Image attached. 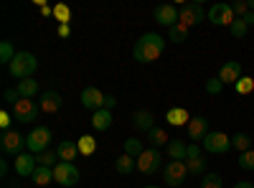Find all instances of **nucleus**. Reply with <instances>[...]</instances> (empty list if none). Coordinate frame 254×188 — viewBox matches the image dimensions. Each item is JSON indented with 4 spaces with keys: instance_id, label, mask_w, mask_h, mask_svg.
<instances>
[{
    "instance_id": "4468645a",
    "label": "nucleus",
    "mask_w": 254,
    "mask_h": 188,
    "mask_svg": "<svg viewBox=\"0 0 254 188\" xmlns=\"http://www.w3.org/2000/svg\"><path fill=\"white\" fill-rule=\"evenodd\" d=\"M219 79L224 81V87L226 84H237V81L242 79V64L239 61H226V64L219 69Z\"/></svg>"
},
{
    "instance_id": "7c9ffc66",
    "label": "nucleus",
    "mask_w": 254,
    "mask_h": 188,
    "mask_svg": "<svg viewBox=\"0 0 254 188\" xmlns=\"http://www.w3.org/2000/svg\"><path fill=\"white\" fill-rule=\"evenodd\" d=\"M168 36H171V41H176V44H183V41L188 38V28L176 23L173 28H168Z\"/></svg>"
},
{
    "instance_id": "37998d69",
    "label": "nucleus",
    "mask_w": 254,
    "mask_h": 188,
    "mask_svg": "<svg viewBox=\"0 0 254 188\" xmlns=\"http://www.w3.org/2000/svg\"><path fill=\"white\" fill-rule=\"evenodd\" d=\"M5 102H10L13 107L20 102V94H18V89H5Z\"/></svg>"
},
{
    "instance_id": "c756f323",
    "label": "nucleus",
    "mask_w": 254,
    "mask_h": 188,
    "mask_svg": "<svg viewBox=\"0 0 254 188\" xmlns=\"http://www.w3.org/2000/svg\"><path fill=\"white\" fill-rule=\"evenodd\" d=\"M54 18L59 20L61 26H69V20H71V8H69V5H56V8H54Z\"/></svg>"
},
{
    "instance_id": "7ed1b4c3",
    "label": "nucleus",
    "mask_w": 254,
    "mask_h": 188,
    "mask_svg": "<svg viewBox=\"0 0 254 188\" xmlns=\"http://www.w3.org/2000/svg\"><path fill=\"white\" fill-rule=\"evenodd\" d=\"M51 142H54V135H51L49 127H36V130L26 137V148H28V153L41 155V153H46V150H49V145H51Z\"/></svg>"
},
{
    "instance_id": "1a4fd4ad",
    "label": "nucleus",
    "mask_w": 254,
    "mask_h": 188,
    "mask_svg": "<svg viewBox=\"0 0 254 188\" xmlns=\"http://www.w3.org/2000/svg\"><path fill=\"white\" fill-rule=\"evenodd\" d=\"M206 20H208V23H214V26H229L231 28V23L237 20V15H234V10H231V5L219 3V5H214L208 10Z\"/></svg>"
},
{
    "instance_id": "a18cd8bd",
    "label": "nucleus",
    "mask_w": 254,
    "mask_h": 188,
    "mask_svg": "<svg viewBox=\"0 0 254 188\" xmlns=\"http://www.w3.org/2000/svg\"><path fill=\"white\" fill-rule=\"evenodd\" d=\"M234 188H254V183L252 181H239V183H234Z\"/></svg>"
},
{
    "instance_id": "bb28decb",
    "label": "nucleus",
    "mask_w": 254,
    "mask_h": 188,
    "mask_svg": "<svg viewBox=\"0 0 254 188\" xmlns=\"http://www.w3.org/2000/svg\"><path fill=\"white\" fill-rule=\"evenodd\" d=\"M147 140H150V145H153V148H158V150H160V145H168V142H171L168 132H165V130H160V127H155V130L147 132Z\"/></svg>"
},
{
    "instance_id": "473e14b6",
    "label": "nucleus",
    "mask_w": 254,
    "mask_h": 188,
    "mask_svg": "<svg viewBox=\"0 0 254 188\" xmlns=\"http://www.w3.org/2000/svg\"><path fill=\"white\" fill-rule=\"evenodd\" d=\"M234 89H237L239 94H252V92H254V79H252V76H242L237 84H234Z\"/></svg>"
},
{
    "instance_id": "f704fd0d",
    "label": "nucleus",
    "mask_w": 254,
    "mask_h": 188,
    "mask_svg": "<svg viewBox=\"0 0 254 188\" xmlns=\"http://www.w3.org/2000/svg\"><path fill=\"white\" fill-rule=\"evenodd\" d=\"M186 165H188V173H193V176L206 171V160L203 158H190V160H186Z\"/></svg>"
},
{
    "instance_id": "4c0bfd02",
    "label": "nucleus",
    "mask_w": 254,
    "mask_h": 188,
    "mask_svg": "<svg viewBox=\"0 0 254 188\" xmlns=\"http://www.w3.org/2000/svg\"><path fill=\"white\" fill-rule=\"evenodd\" d=\"M201 188H221V176L219 173H206L201 181Z\"/></svg>"
},
{
    "instance_id": "79ce46f5",
    "label": "nucleus",
    "mask_w": 254,
    "mask_h": 188,
    "mask_svg": "<svg viewBox=\"0 0 254 188\" xmlns=\"http://www.w3.org/2000/svg\"><path fill=\"white\" fill-rule=\"evenodd\" d=\"M10 120H13V115H10L8 110H3V112H0V127H3L5 132H8V127H10Z\"/></svg>"
},
{
    "instance_id": "dca6fc26",
    "label": "nucleus",
    "mask_w": 254,
    "mask_h": 188,
    "mask_svg": "<svg viewBox=\"0 0 254 188\" xmlns=\"http://www.w3.org/2000/svg\"><path fill=\"white\" fill-rule=\"evenodd\" d=\"M188 137L193 140V142H198V140H203L206 135H208V120L206 117H190V122H188Z\"/></svg>"
},
{
    "instance_id": "2eb2a0df",
    "label": "nucleus",
    "mask_w": 254,
    "mask_h": 188,
    "mask_svg": "<svg viewBox=\"0 0 254 188\" xmlns=\"http://www.w3.org/2000/svg\"><path fill=\"white\" fill-rule=\"evenodd\" d=\"M132 125L137 132H150V130H155V115L150 110H137L132 115Z\"/></svg>"
},
{
    "instance_id": "58836bf2",
    "label": "nucleus",
    "mask_w": 254,
    "mask_h": 188,
    "mask_svg": "<svg viewBox=\"0 0 254 188\" xmlns=\"http://www.w3.org/2000/svg\"><path fill=\"white\" fill-rule=\"evenodd\" d=\"M206 92H208V94H221V92H224V81H221L219 76L208 79V81H206Z\"/></svg>"
},
{
    "instance_id": "f8f14e48",
    "label": "nucleus",
    "mask_w": 254,
    "mask_h": 188,
    "mask_svg": "<svg viewBox=\"0 0 254 188\" xmlns=\"http://www.w3.org/2000/svg\"><path fill=\"white\" fill-rule=\"evenodd\" d=\"M178 15H181V10L176 5H171V3L155 8V20H158L160 26H168V28H173L178 23Z\"/></svg>"
},
{
    "instance_id": "a19ab883",
    "label": "nucleus",
    "mask_w": 254,
    "mask_h": 188,
    "mask_svg": "<svg viewBox=\"0 0 254 188\" xmlns=\"http://www.w3.org/2000/svg\"><path fill=\"white\" fill-rule=\"evenodd\" d=\"M190 158H203V155H201V148H198V142H190L188 148H186V160H190Z\"/></svg>"
},
{
    "instance_id": "20e7f679",
    "label": "nucleus",
    "mask_w": 254,
    "mask_h": 188,
    "mask_svg": "<svg viewBox=\"0 0 254 188\" xmlns=\"http://www.w3.org/2000/svg\"><path fill=\"white\" fill-rule=\"evenodd\" d=\"M54 181L64 188H71L79 183V168L74 163H56L54 165Z\"/></svg>"
},
{
    "instance_id": "aec40b11",
    "label": "nucleus",
    "mask_w": 254,
    "mask_h": 188,
    "mask_svg": "<svg viewBox=\"0 0 254 188\" xmlns=\"http://www.w3.org/2000/svg\"><path fill=\"white\" fill-rule=\"evenodd\" d=\"M92 127L97 132H104V130H110L112 127V112L110 110H97L92 115Z\"/></svg>"
},
{
    "instance_id": "de8ad7c7",
    "label": "nucleus",
    "mask_w": 254,
    "mask_h": 188,
    "mask_svg": "<svg viewBox=\"0 0 254 188\" xmlns=\"http://www.w3.org/2000/svg\"><path fill=\"white\" fill-rule=\"evenodd\" d=\"M244 23H247V26H254V13H252V10L244 15Z\"/></svg>"
},
{
    "instance_id": "c9c22d12",
    "label": "nucleus",
    "mask_w": 254,
    "mask_h": 188,
    "mask_svg": "<svg viewBox=\"0 0 254 188\" xmlns=\"http://www.w3.org/2000/svg\"><path fill=\"white\" fill-rule=\"evenodd\" d=\"M56 150H46V153H41V155H36V163L38 165H46V168H54V163H56Z\"/></svg>"
},
{
    "instance_id": "412c9836",
    "label": "nucleus",
    "mask_w": 254,
    "mask_h": 188,
    "mask_svg": "<svg viewBox=\"0 0 254 188\" xmlns=\"http://www.w3.org/2000/svg\"><path fill=\"white\" fill-rule=\"evenodd\" d=\"M165 120L171 122V125H176V127H181V125H186V127H188L190 115H188V110H183V107H171V110H168V115H165Z\"/></svg>"
},
{
    "instance_id": "3c124183",
    "label": "nucleus",
    "mask_w": 254,
    "mask_h": 188,
    "mask_svg": "<svg viewBox=\"0 0 254 188\" xmlns=\"http://www.w3.org/2000/svg\"><path fill=\"white\" fill-rule=\"evenodd\" d=\"M142 188H158V186H142Z\"/></svg>"
},
{
    "instance_id": "2f4dec72",
    "label": "nucleus",
    "mask_w": 254,
    "mask_h": 188,
    "mask_svg": "<svg viewBox=\"0 0 254 188\" xmlns=\"http://www.w3.org/2000/svg\"><path fill=\"white\" fill-rule=\"evenodd\" d=\"M15 59V51H13V44L10 41H3V44H0V61H3V64H8L10 66V61Z\"/></svg>"
},
{
    "instance_id": "9d476101",
    "label": "nucleus",
    "mask_w": 254,
    "mask_h": 188,
    "mask_svg": "<svg viewBox=\"0 0 254 188\" xmlns=\"http://www.w3.org/2000/svg\"><path fill=\"white\" fill-rule=\"evenodd\" d=\"M41 112V104H36L33 99H20L13 107V117L15 122H36V115Z\"/></svg>"
},
{
    "instance_id": "c85d7f7f",
    "label": "nucleus",
    "mask_w": 254,
    "mask_h": 188,
    "mask_svg": "<svg viewBox=\"0 0 254 188\" xmlns=\"http://www.w3.org/2000/svg\"><path fill=\"white\" fill-rule=\"evenodd\" d=\"M76 145H79V153H81V155H92V153L97 150V142H94L92 135H84Z\"/></svg>"
},
{
    "instance_id": "ea45409f",
    "label": "nucleus",
    "mask_w": 254,
    "mask_h": 188,
    "mask_svg": "<svg viewBox=\"0 0 254 188\" xmlns=\"http://www.w3.org/2000/svg\"><path fill=\"white\" fill-rule=\"evenodd\" d=\"M231 10H234L237 18H244V15L249 13V3H244V0H237V3L231 5Z\"/></svg>"
},
{
    "instance_id": "0eeeda50",
    "label": "nucleus",
    "mask_w": 254,
    "mask_h": 188,
    "mask_svg": "<svg viewBox=\"0 0 254 188\" xmlns=\"http://www.w3.org/2000/svg\"><path fill=\"white\" fill-rule=\"evenodd\" d=\"M160 163H163V155L158 148H145V153L137 158V171L142 176H153L160 168Z\"/></svg>"
},
{
    "instance_id": "5701e85b",
    "label": "nucleus",
    "mask_w": 254,
    "mask_h": 188,
    "mask_svg": "<svg viewBox=\"0 0 254 188\" xmlns=\"http://www.w3.org/2000/svg\"><path fill=\"white\" fill-rule=\"evenodd\" d=\"M15 89H18L20 99H33L36 92H38V81L36 79H23V81H18V84H15Z\"/></svg>"
},
{
    "instance_id": "a211bd4d",
    "label": "nucleus",
    "mask_w": 254,
    "mask_h": 188,
    "mask_svg": "<svg viewBox=\"0 0 254 188\" xmlns=\"http://www.w3.org/2000/svg\"><path fill=\"white\" fill-rule=\"evenodd\" d=\"M38 104H41V112H51V115H54V112L61 110L64 102H61V94H59V92H44Z\"/></svg>"
},
{
    "instance_id": "ddd939ff",
    "label": "nucleus",
    "mask_w": 254,
    "mask_h": 188,
    "mask_svg": "<svg viewBox=\"0 0 254 188\" xmlns=\"http://www.w3.org/2000/svg\"><path fill=\"white\" fill-rule=\"evenodd\" d=\"M104 97H107V94H102L97 87H87V89L81 92V104L87 110L97 112V110H104Z\"/></svg>"
},
{
    "instance_id": "39448f33",
    "label": "nucleus",
    "mask_w": 254,
    "mask_h": 188,
    "mask_svg": "<svg viewBox=\"0 0 254 188\" xmlns=\"http://www.w3.org/2000/svg\"><path fill=\"white\" fill-rule=\"evenodd\" d=\"M206 10H203V5L201 3H186L183 8H181V15H178V23L181 26H186V28H190V26H198L201 20H206Z\"/></svg>"
},
{
    "instance_id": "c03bdc74",
    "label": "nucleus",
    "mask_w": 254,
    "mask_h": 188,
    "mask_svg": "<svg viewBox=\"0 0 254 188\" xmlns=\"http://www.w3.org/2000/svg\"><path fill=\"white\" fill-rule=\"evenodd\" d=\"M117 107V97H112V94H107V97H104V110H115Z\"/></svg>"
},
{
    "instance_id": "9b49d317",
    "label": "nucleus",
    "mask_w": 254,
    "mask_h": 188,
    "mask_svg": "<svg viewBox=\"0 0 254 188\" xmlns=\"http://www.w3.org/2000/svg\"><path fill=\"white\" fill-rule=\"evenodd\" d=\"M36 168H38V163H36V155H33V153H20V155H15V173H18L20 178L33 176Z\"/></svg>"
},
{
    "instance_id": "6e6552de",
    "label": "nucleus",
    "mask_w": 254,
    "mask_h": 188,
    "mask_svg": "<svg viewBox=\"0 0 254 188\" xmlns=\"http://www.w3.org/2000/svg\"><path fill=\"white\" fill-rule=\"evenodd\" d=\"M203 150L206 153H216V155H224L231 150V137L224 135V132H208L203 140Z\"/></svg>"
},
{
    "instance_id": "423d86ee",
    "label": "nucleus",
    "mask_w": 254,
    "mask_h": 188,
    "mask_svg": "<svg viewBox=\"0 0 254 188\" xmlns=\"http://www.w3.org/2000/svg\"><path fill=\"white\" fill-rule=\"evenodd\" d=\"M188 176V165L186 160H171V163H165V168H163V183L165 186H178L183 183Z\"/></svg>"
},
{
    "instance_id": "6ab92c4d",
    "label": "nucleus",
    "mask_w": 254,
    "mask_h": 188,
    "mask_svg": "<svg viewBox=\"0 0 254 188\" xmlns=\"http://www.w3.org/2000/svg\"><path fill=\"white\" fill-rule=\"evenodd\" d=\"M76 153H79V145L71 142V140H61L56 145V155L61 158V163H71L76 158Z\"/></svg>"
},
{
    "instance_id": "72a5a7b5",
    "label": "nucleus",
    "mask_w": 254,
    "mask_h": 188,
    "mask_svg": "<svg viewBox=\"0 0 254 188\" xmlns=\"http://www.w3.org/2000/svg\"><path fill=\"white\" fill-rule=\"evenodd\" d=\"M229 31H231V36H234V38H244V36H247V31H249V26L244 23V18H237L234 23H231V28H229Z\"/></svg>"
},
{
    "instance_id": "f03ea898",
    "label": "nucleus",
    "mask_w": 254,
    "mask_h": 188,
    "mask_svg": "<svg viewBox=\"0 0 254 188\" xmlns=\"http://www.w3.org/2000/svg\"><path fill=\"white\" fill-rule=\"evenodd\" d=\"M36 69H38V59L33 54H28V51H18L15 59L10 61V66H8L10 76H15L20 81H23V79H33Z\"/></svg>"
},
{
    "instance_id": "f3484780",
    "label": "nucleus",
    "mask_w": 254,
    "mask_h": 188,
    "mask_svg": "<svg viewBox=\"0 0 254 188\" xmlns=\"http://www.w3.org/2000/svg\"><path fill=\"white\" fill-rule=\"evenodd\" d=\"M26 145V140L20 137L18 132H13V130H8L5 135H3V153H15V155H20V148Z\"/></svg>"
},
{
    "instance_id": "e433bc0d",
    "label": "nucleus",
    "mask_w": 254,
    "mask_h": 188,
    "mask_svg": "<svg viewBox=\"0 0 254 188\" xmlns=\"http://www.w3.org/2000/svg\"><path fill=\"white\" fill-rule=\"evenodd\" d=\"M239 168L242 171H254V150H247L239 155Z\"/></svg>"
},
{
    "instance_id": "b1692460",
    "label": "nucleus",
    "mask_w": 254,
    "mask_h": 188,
    "mask_svg": "<svg viewBox=\"0 0 254 188\" xmlns=\"http://www.w3.org/2000/svg\"><path fill=\"white\" fill-rule=\"evenodd\" d=\"M31 178L36 181V186H49V183L54 181V168H46V165H38L36 173H33Z\"/></svg>"
},
{
    "instance_id": "49530a36",
    "label": "nucleus",
    "mask_w": 254,
    "mask_h": 188,
    "mask_svg": "<svg viewBox=\"0 0 254 188\" xmlns=\"http://www.w3.org/2000/svg\"><path fill=\"white\" fill-rule=\"evenodd\" d=\"M0 176H3V178L8 176V163L5 160H0Z\"/></svg>"
},
{
    "instance_id": "09e8293b",
    "label": "nucleus",
    "mask_w": 254,
    "mask_h": 188,
    "mask_svg": "<svg viewBox=\"0 0 254 188\" xmlns=\"http://www.w3.org/2000/svg\"><path fill=\"white\" fill-rule=\"evenodd\" d=\"M59 36H69V26H59Z\"/></svg>"
},
{
    "instance_id": "393cba45",
    "label": "nucleus",
    "mask_w": 254,
    "mask_h": 188,
    "mask_svg": "<svg viewBox=\"0 0 254 188\" xmlns=\"http://www.w3.org/2000/svg\"><path fill=\"white\" fill-rule=\"evenodd\" d=\"M165 148H168V155H171L173 160H186V148H188L186 142H181V140H171V142L165 145Z\"/></svg>"
},
{
    "instance_id": "cd10ccee",
    "label": "nucleus",
    "mask_w": 254,
    "mask_h": 188,
    "mask_svg": "<svg viewBox=\"0 0 254 188\" xmlns=\"http://www.w3.org/2000/svg\"><path fill=\"white\" fill-rule=\"evenodd\" d=\"M231 148L239 150V153L252 150V137H249V135H244V132H237L234 137H231Z\"/></svg>"
},
{
    "instance_id": "8fccbe9b",
    "label": "nucleus",
    "mask_w": 254,
    "mask_h": 188,
    "mask_svg": "<svg viewBox=\"0 0 254 188\" xmlns=\"http://www.w3.org/2000/svg\"><path fill=\"white\" fill-rule=\"evenodd\" d=\"M249 10L254 13V0H249Z\"/></svg>"
},
{
    "instance_id": "f257e3e1",
    "label": "nucleus",
    "mask_w": 254,
    "mask_h": 188,
    "mask_svg": "<svg viewBox=\"0 0 254 188\" xmlns=\"http://www.w3.org/2000/svg\"><path fill=\"white\" fill-rule=\"evenodd\" d=\"M163 49H165V41L158 33H142L137 38L135 49H132V56L140 64H153V61H158V56L163 54Z\"/></svg>"
},
{
    "instance_id": "4be33fe9",
    "label": "nucleus",
    "mask_w": 254,
    "mask_h": 188,
    "mask_svg": "<svg viewBox=\"0 0 254 188\" xmlns=\"http://www.w3.org/2000/svg\"><path fill=\"white\" fill-rule=\"evenodd\" d=\"M115 168H117V173H120V176H130V173L137 168V160H135L132 155L122 153V155L117 158V163H115Z\"/></svg>"
},
{
    "instance_id": "a878e982",
    "label": "nucleus",
    "mask_w": 254,
    "mask_h": 188,
    "mask_svg": "<svg viewBox=\"0 0 254 188\" xmlns=\"http://www.w3.org/2000/svg\"><path fill=\"white\" fill-rule=\"evenodd\" d=\"M122 145H125V153H127V155H132L135 160H137V158H140V155L145 153V145H142V142H140L137 137H130V140H125Z\"/></svg>"
}]
</instances>
